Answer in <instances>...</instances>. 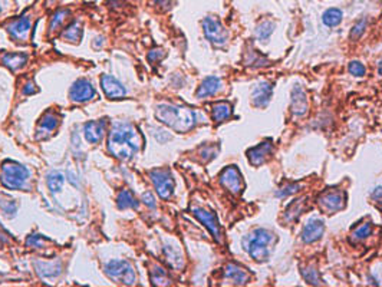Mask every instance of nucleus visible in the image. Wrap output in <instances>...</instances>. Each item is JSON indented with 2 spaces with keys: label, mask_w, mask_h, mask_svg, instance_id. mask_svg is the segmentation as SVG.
Segmentation results:
<instances>
[{
  "label": "nucleus",
  "mask_w": 382,
  "mask_h": 287,
  "mask_svg": "<svg viewBox=\"0 0 382 287\" xmlns=\"http://www.w3.org/2000/svg\"><path fill=\"white\" fill-rule=\"evenodd\" d=\"M142 137L138 129L128 122H116L108 138V149L111 155L121 161H129L142 147Z\"/></svg>",
  "instance_id": "nucleus-1"
},
{
  "label": "nucleus",
  "mask_w": 382,
  "mask_h": 287,
  "mask_svg": "<svg viewBox=\"0 0 382 287\" xmlns=\"http://www.w3.org/2000/svg\"><path fill=\"white\" fill-rule=\"evenodd\" d=\"M155 116L162 124L170 126L177 132H187L197 122L196 121L197 115L193 109L183 105H174V103H160L157 106Z\"/></svg>",
  "instance_id": "nucleus-2"
},
{
  "label": "nucleus",
  "mask_w": 382,
  "mask_h": 287,
  "mask_svg": "<svg viewBox=\"0 0 382 287\" xmlns=\"http://www.w3.org/2000/svg\"><path fill=\"white\" fill-rule=\"evenodd\" d=\"M276 236L266 229H256L250 234L246 236L243 240V247L246 252L250 254L252 259L257 262H265L273 250V246L276 244Z\"/></svg>",
  "instance_id": "nucleus-3"
},
{
  "label": "nucleus",
  "mask_w": 382,
  "mask_h": 287,
  "mask_svg": "<svg viewBox=\"0 0 382 287\" xmlns=\"http://www.w3.org/2000/svg\"><path fill=\"white\" fill-rule=\"evenodd\" d=\"M27 180H29V171L26 170V167L14 162V161H4L3 162L0 181L6 188L22 190Z\"/></svg>",
  "instance_id": "nucleus-4"
},
{
  "label": "nucleus",
  "mask_w": 382,
  "mask_h": 287,
  "mask_svg": "<svg viewBox=\"0 0 382 287\" xmlns=\"http://www.w3.org/2000/svg\"><path fill=\"white\" fill-rule=\"evenodd\" d=\"M105 275L121 285L132 286L135 283V270L127 260H112L104 267Z\"/></svg>",
  "instance_id": "nucleus-5"
},
{
  "label": "nucleus",
  "mask_w": 382,
  "mask_h": 287,
  "mask_svg": "<svg viewBox=\"0 0 382 287\" xmlns=\"http://www.w3.org/2000/svg\"><path fill=\"white\" fill-rule=\"evenodd\" d=\"M151 181L155 190L162 200H168L174 193V180L170 170L167 168H157L150 171Z\"/></svg>",
  "instance_id": "nucleus-6"
},
{
  "label": "nucleus",
  "mask_w": 382,
  "mask_h": 287,
  "mask_svg": "<svg viewBox=\"0 0 382 287\" xmlns=\"http://www.w3.org/2000/svg\"><path fill=\"white\" fill-rule=\"evenodd\" d=\"M203 29L204 34L210 42L214 46H226L229 39V32L224 29L219 19L209 16L203 20Z\"/></svg>",
  "instance_id": "nucleus-7"
},
{
  "label": "nucleus",
  "mask_w": 382,
  "mask_h": 287,
  "mask_svg": "<svg viewBox=\"0 0 382 287\" xmlns=\"http://www.w3.org/2000/svg\"><path fill=\"white\" fill-rule=\"evenodd\" d=\"M319 207L326 213H336L347 206V195L341 190H329L318 198Z\"/></svg>",
  "instance_id": "nucleus-8"
},
{
  "label": "nucleus",
  "mask_w": 382,
  "mask_h": 287,
  "mask_svg": "<svg viewBox=\"0 0 382 287\" xmlns=\"http://www.w3.org/2000/svg\"><path fill=\"white\" fill-rule=\"evenodd\" d=\"M220 184L234 195L240 194L243 191L244 184L242 174L237 170V167H234V165H230V167L223 170V172L220 174Z\"/></svg>",
  "instance_id": "nucleus-9"
},
{
  "label": "nucleus",
  "mask_w": 382,
  "mask_h": 287,
  "mask_svg": "<svg viewBox=\"0 0 382 287\" xmlns=\"http://www.w3.org/2000/svg\"><path fill=\"white\" fill-rule=\"evenodd\" d=\"M96 92L93 89L92 83L88 79H79L76 80L72 88H70L69 92V98L72 102L75 103H83L88 102L95 98Z\"/></svg>",
  "instance_id": "nucleus-10"
},
{
  "label": "nucleus",
  "mask_w": 382,
  "mask_h": 287,
  "mask_svg": "<svg viewBox=\"0 0 382 287\" xmlns=\"http://www.w3.org/2000/svg\"><path fill=\"white\" fill-rule=\"evenodd\" d=\"M191 211H193V214L209 229V231L213 234V237L216 239V241H217V243H221V229L220 224H219V220L216 217V214L209 211V210L200 208V207L191 208Z\"/></svg>",
  "instance_id": "nucleus-11"
},
{
  "label": "nucleus",
  "mask_w": 382,
  "mask_h": 287,
  "mask_svg": "<svg viewBox=\"0 0 382 287\" xmlns=\"http://www.w3.org/2000/svg\"><path fill=\"white\" fill-rule=\"evenodd\" d=\"M59 115H56L55 112L49 111L46 114L43 115L39 121V125H37V129H36V138L37 139H45L47 138L59 125Z\"/></svg>",
  "instance_id": "nucleus-12"
},
{
  "label": "nucleus",
  "mask_w": 382,
  "mask_h": 287,
  "mask_svg": "<svg viewBox=\"0 0 382 287\" xmlns=\"http://www.w3.org/2000/svg\"><path fill=\"white\" fill-rule=\"evenodd\" d=\"M290 109L295 116H305L308 114V98L306 92L301 86H295L290 95Z\"/></svg>",
  "instance_id": "nucleus-13"
},
{
  "label": "nucleus",
  "mask_w": 382,
  "mask_h": 287,
  "mask_svg": "<svg viewBox=\"0 0 382 287\" xmlns=\"http://www.w3.org/2000/svg\"><path fill=\"white\" fill-rule=\"evenodd\" d=\"M101 85H102L105 95L109 99H119V98H124L127 95V91L122 86V83L111 75H104L102 79H101Z\"/></svg>",
  "instance_id": "nucleus-14"
},
{
  "label": "nucleus",
  "mask_w": 382,
  "mask_h": 287,
  "mask_svg": "<svg viewBox=\"0 0 382 287\" xmlns=\"http://www.w3.org/2000/svg\"><path fill=\"white\" fill-rule=\"evenodd\" d=\"M7 32L16 42H24L30 32V20L27 17L14 19L7 24Z\"/></svg>",
  "instance_id": "nucleus-15"
},
{
  "label": "nucleus",
  "mask_w": 382,
  "mask_h": 287,
  "mask_svg": "<svg viewBox=\"0 0 382 287\" xmlns=\"http://www.w3.org/2000/svg\"><path fill=\"white\" fill-rule=\"evenodd\" d=\"M272 152H273V144L269 139V141H263L262 144H259L255 148L249 149L247 151V157H249L250 164L257 167V165H262Z\"/></svg>",
  "instance_id": "nucleus-16"
},
{
  "label": "nucleus",
  "mask_w": 382,
  "mask_h": 287,
  "mask_svg": "<svg viewBox=\"0 0 382 287\" xmlns=\"http://www.w3.org/2000/svg\"><path fill=\"white\" fill-rule=\"evenodd\" d=\"M105 126H106V121L105 119L91 121V122L85 124L83 134H85L86 141L89 144H99L102 141V138H104Z\"/></svg>",
  "instance_id": "nucleus-17"
},
{
  "label": "nucleus",
  "mask_w": 382,
  "mask_h": 287,
  "mask_svg": "<svg viewBox=\"0 0 382 287\" xmlns=\"http://www.w3.org/2000/svg\"><path fill=\"white\" fill-rule=\"evenodd\" d=\"M272 92H273V86L270 82H260L255 89H253V93H252V102L255 106H259V108H265L269 101H270V96H272Z\"/></svg>",
  "instance_id": "nucleus-18"
},
{
  "label": "nucleus",
  "mask_w": 382,
  "mask_h": 287,
  "mask_svg": "<svg viewBox=\"0 0 382 287\" xmlns=\"http://www.w3.org/2000/svg\"><path fill=\"white\" fill-rule=\"evenodd\" d=\"M324 221H321V220H311L302 230V240L305 241V243L318 241L324 236Z\"/></svg>",
  "instance_id": "nucleus-19"
},
{
  "label": "nucleus",
  "mask_w": 382,
  "mask_h": 287,
  "mask_svg": "<svg viewBox=\"0 0 382 287\" xmlns=\"http://www.w3.org/2000/svg\"><path fill=\"white\" fill-rule=\"evenodd\" d=\"M224 276H226L227 279L233 280L234 285H239V286L246 285V283L250 280V275L246 272V269H243V267H240L239 264L234 263L227 264V267H226V270H224Z\"/></svg>",
  "instance_id": "nucleus-20"
},
{
  "label": "nucleus",
  "mask_w": 382,
  "mask_h": 287,
  "mask_svg": "<svg viewBox=\"0 0 382 287\" xmlns=\"http://www.w3.org/2000/svg\"><path fill=\"white\" fill-rule=\"evenodd\" d=\"M221 88V80L217 76H209L203 80V83L200 85L197 91V98H207V96H213L217 92L220 91Z\"/></svg>",
  "instance_id": "nucleus-21"
},
{
  "label": "nucleus",
  "mask_w": 382,
  "mask_h": 287,
  "mask_svg": "<svg viewBox=\"0 0 382 287\" xmlns=\"http://www.w3.org/2000/svg\"><path fill=\"white\" fill-rule=\"evenodd\" d=\"M214 122H223L232 116V105L229 102H217L211 106Z\"/></svg>",
  "instance_id": "nucleus-22"
},
{
  "label": "nucleus",
  "mask_w": 382,
  "mask_h": 287,
  "mask_svg": "<svg viewBox=\"0 0 382 287\" xmlns=\"http://www.w3.org/2000/svg\"><path fill=\"white\" fill-rule=\"evenodd\" d=\"M116 204L121 210H128V208H138V201L134 197V194L129 190H122L118 197H116Z\"/></svg>",
  "instance_id": "nucleus-23"
},
{
  "label": "nucleus",
  "mask_w": 382,
  "mask_h": 287,
  "mask_svg": "<svg viewBox=\"0 0 382 287\" xmlns=\"http://www.w3.org/2000/svg\"><path fill=\"white\" fill-rule=\"evenodd\" d=\"M36 272L42 277H56V276L60 275V263H40V262H36Z\"/></svg>",
  "instance_id": "nucleus-24"
},
{
  "label": "nucleus",
  "mask_w": 382,
  "mask_h": 287,
  "mask_svg": "<svg viewBox=\"0 0 382 287\" xmlns=\"http://www.w3.org/2000/svg\"><path fill=\"white\" fill-rule=\"evenodd\" d=\"M27 60V56L24 53H7L3 56V63L4 66L10 69V70H17L22 68Z\"/></svg>",
  "instance_id": "nucleus-25"
},
{
  "label": "nucleus",
  "mask_w": 382,
  "mask_h": 287,
  "mask_svg": "<svg viewBox=\"0 0 382 287\" xmlns=\"http://www.w3.org/2000/svg\"><path fill=\"white\" fill-rule=\"evenodd\" d=\"M65 184V175L62 172L55 171L47 175V187L52 191V194H56L62 191V187Z\"/></svg>",
  "instance_id": "nucleus-26"
},
{
  "label": "nucleus",
  "mask_w": 382,
  "mask_h": 287,
  "mask_svg": "<svg viewBox=\"0 0 382 287\" xmlns=\"http://www.w3.org/2000/svg\"><path fill=\"white\" fill-rule=\"evenodd\" d=\"M273 30H275V23L270 20H263L256 26V37L260 42H266L270 37V34L273 33Z\"/></svg>",
  "instance_id": "nucleus-27"
},
{
  "label": "nucleus",
  "mask_w": 382,
  "mask_h": 287,
  "mask_svg": "<svg viewBox=\"0 0 382 287\" xmlns=\"http://www.w3.org/2000/svg\"><path fill=\"white\" fill-rule=\"evenodd\" d=\"M306 204V201H305V198L302 200H296V201H293L292 204L289 206V208L286 210V214H285V220L288 221V223H292V221H295V220H298V217L301 216V213L303 211V206Z\"/></svg>",
  "instance_id": "nucleus-28"
},
{
  "label": "nucleus",
  "mask_w": 382,
  "mask_h": 287,
  "mask_svg": "<svg viewBox=\"0 0 382 287\" xmlns=\"http://www.w3.org/2000/svg\"><path fill=\"white\" fill-rule=\"evenodd\" d=\"M81 36H82V29H81V24H79L78 22L72 23L70 26H68V27L65 29V32L62 33V37H63L65 40H68V42H72V43L79 42Z\"/></svg>",
  "instance_id": "nucleus-29"
},
{
  "label": "nucleus",
  "mask_w": 382,
  "mask_h": 287,
  "mask_svg": "<svg viewBox=\"0 0 382 287\" xmlns=\"http://www.w3.org/2000/svg\"><path fill=\"white\" fill-rule=\"evenodd\" d=\"M324 23L329 27L338 26L339 23L342 22V11L339 9H329L324 13Z\"/></svg>",
  "instance_id": "nucleus-30"
},
{
  "label": "nucleus",
  "mask_w": 382,
  "mask_h": 287,
  "mask_svg": "<svg viewBox=\"0 0 382 287\" xmlns=\"http://www.w3.org/2000/svg\"><path fill=\"white\" fill-rule=\"evenodd\" d=\"M68 16H69V11L68 10H58L56 11V13L52 16V19H50L49 30H50V32H56V30H59V29L62 27V24L66 22Z\"/></svg>",
  "instance_id": "nucleus-31"
},
{
  "label": "nucleus",
  "mask_w": 382,
  "mask_h": 287,
  "mask_svg": "<svg viewBox=\"0 0 382 287\" xmlns=\"http://www.w3.org/2000/svg\"><path fill=\"white\" fill-rule=\"evenodd\" d=\"M302 276H303V279L308 282V283H311V285H315V286H319V285H322L321 282V276H319V272L313 267V266H309V267H303L302 269Z\"/></svg>",
  "instance_id": "nucleus-32"
},
{
  "label": "nucleus",
  "mask_w": 382,
  "mask_h": 287,
  "mask_svg": "<svg viewBox=\"0 0 382 287\" xmlns=\"http://www.w3.org/2000/svg\"><path fill=\"white\" fill-rule=\"evenodd\" d=\"M151 280L155 286H167L170 285V279L165 273V270L161 269V267H155L152 272H151Z\"/></svg>",
  "instance_id": "nucleus-33"
},
{
  "label": "nucleus",
  "mask_w": 382,
  "mask_h": 287,
  "mask_svg": "<svg viewBox=\"0 0 382 287\" xmlns=\"http://www.w3.org/2000/svg\"><path fill=\"white\" fill-rule=\"evenodd\" d=\"M371 231H372V226H371V223H364V224L358 226L357 229L352 231L351 239H352V241L365 240V239H367V237L371 234Z\"/></svg>",
  "instance_id": "nucleus-34"
},
{
  "label": "nucleus",
  "mask_w": 382,
  "mask_h": 287,
  "mask_svg": "<svg viewBox=\"0 0 382 287\" xmlns=\"http://www.w3.org/2000/svg\"><path fill=\"white\" fill-rule=\"evenodd\" d=\"M299 188H301V185H299V184H288V185L282 187L278 193H276V195H278V197H288V195H292V194H295V193H298V191H299Z\"/></svg>",
  "instance_id": "nucleus-35"
},
{
  "label": "nucleus",
  "mask_w": 382,
  "mask_h": 287,
  "mask_svg": "<svg viewBox=\"0 0 382 287\" xmlns=\"http://www.w3.org/2000/svg\"><path fill=\"white\" fill-rule=\"evenodd\" d=\"M349 72H351L354 76H364L365 72H367V69H365V66H364L361 62L354 60V62L349 63Z\"/></svg>",
  "instance_id": "nucleus-36"
},
{
  "label": "nucleus",
  "mask_w": 382,
  "mask_h": 287,
  "mask_svg": "<svg viewBox=\"0 0 382 287\" xmlns=\"http://www.w3.org/2000/svg\"><path fill=\"white\" fill-rule=\"evenodd\" d=\"M217 151H219L217 147H209V145H207V147H203V148L200 149V155L203 157V160L204 161H209L216 157Z\"/></svg>",
  "instance_id": "nucleus-37"
},
{
  "label": "nucleus",
  "mask_w": 382,
  "mask_h": 287,
  "mask_svg": "<svg viewBox=\"0 0 382 287\" xmlns=\"http://www.w3.org/2000/svg\"><path fill=\"white\" fill-rule=\"evenodd\" d=\"M365 29H367V20H365V19H362L361 22H358L355 26H354V29H352V32H351L352 39H358V37H361L362 33L365 32Z\"/></svg>",
  "instance_id": "nucleus-38"
},
{
  "label": "nucleus",
  "mask_w": 382,
  "mask_h": 287,
  "mask_svg": "<svg viewBox=\"0 0 382 287\" xmlns=\"http://www.w3.org/2000/svg\"><path fill=\"white\" fill-rule=\"evenodd\" d=\"M164 56H165V52L162 49H160V47H155V49H152L150 53H148V60L150 62H158Z\"/></svg>",
  "instance_id": "nucleus-39"
},
{
  "label": "nucleus",
  "mask_w": 382,
  "mask_h": 287,
  "mask_svg": "<svg viewBox=\"0 0 382 287\" xmlns=\"http://www.w3.org/2000/svg\"><path fill=\"white\" fill-rule=\"evenodd\" d=\"M142 201H144L145 206H148L150 208H155V206H157V203H155V200H154L151 193H144L142 194Z\"/></svg>",
  "instance_id": "nucleus-40"
},
{
  "label": "nucleus",
  "mask_w": 382,
  "mask_h": 287,
  "mask_svg": "<svg viewBox=\"0 0 382 287\" xmlns=\"http://www.w3.org/2000/svg\"><path fill=\"white\" fill-rule=\"evenodd\" d=\"M42 241H43V239L39 237L37 234H35V236H30V237H29L27 246H33L35 249H37V247H40V243H42Z\"/></svg>",
  "instance_id": "nucleus-41"
},
{
  "label": "nucleus",
  "mask_w": 382,
  "mask_h": 287,
  "mask_svg": "<svg viewBox=\"0 0 382 287\" xmlns=\"http://www.w3.org/2000/svg\"><path fill=\"white\" fill-rule=\"evenodd\" d=\"M35 92H36V88L33 82H27V83L24 85V88H23L24 95H32V93H35Z\"/></svg>",
  "instance_id": "nucleus-42"
},
{
  "label": "nucleus",
  "mask_w": 382,
  "mask_h": 287,
  "mask_svg": "<svg viewBox=\"0 0 382 287\" xmlns=\"http://www.w3.org/2000/svg\"><path fill=\"white\" fill-rule=\"evenodd\" d=\"M154 3H155L157 6L162 7V9H170V6H171L173 0H154Z\"/></svg>",
  "instance_id": "nucleus-43"
},
{
  "label": "nucleus",
  "mask_w": 382,
  "mask_h": 287,
  "mask_svg": "<svg viewBox=\"0 0 382 287\" xmlns=\"http://www.w3.org/2000/svg\"><path fill=\"white\" fill-rule=\"evenodd\" d=\"M372 198L374 200H378V201H381L382 200V187H378L374 193H372Z\"/></svg>",
  "instance_id": "nucleus-44"
},
{
  "label": "nucleus",
  "mask_w": 382,
  "mask_h": 287,
  "mask_svg": "<svg viewBox=\"0 0 382 287\" xmlns=\"http://www.w3.org/2000/svg\"><path fill=\"white\" fill-rule=\"evenodd\" d=\"M6 241H7V234L4 233V230L0 227V244H3Z\"/></svg>",
  "instance_id": "nucleus-45"
},
{
  "label": "nucleus",
  "mask_w": 382,
  "mask_h": 287,
  "mask_svg": "<svg viewBox=\"0 0 382 287\" xmlns=\"http://www.w3.org/2000/svg\"><path fill=\"white\" fill-rule=\"evenodd\" d=\"M378 72H380V75H382V59L380 60V63H378Z\"/></svg>",
  "instance_id": "nucleus-46"
},
{
  "label": "nucleus",
  "mask_w": 382,
  "mask_h": 287,
  "mask_svg": "<svg viewBox=\"0 0 382 287\" xmlns=\"http://www.w3.org/2000/svg\"><path fill=\"white\" fill-rule=\"evenodd\" d=\"M3 10V6H1V1H0V11Z\"/></svg>",
  "instance_id": "nucleus-47"
}]
</instances>
